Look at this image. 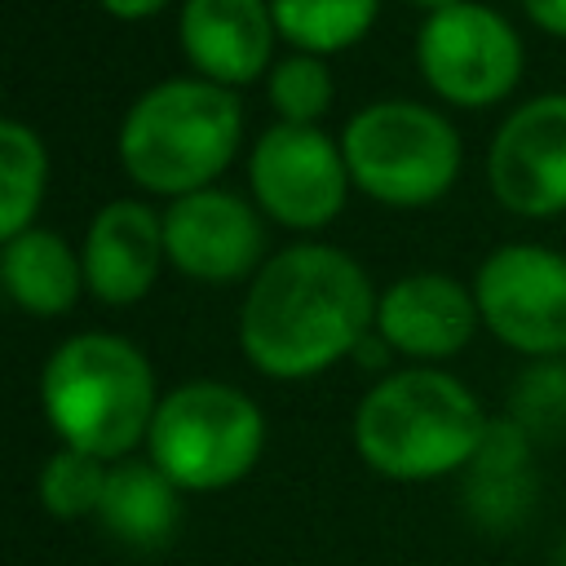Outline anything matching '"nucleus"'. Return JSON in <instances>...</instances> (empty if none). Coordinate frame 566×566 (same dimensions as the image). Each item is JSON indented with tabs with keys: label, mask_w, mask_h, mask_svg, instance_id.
<instances>
[{
	"label": "nucleus",
	"mask_w": 566,
	"mask_h": 566,
	"mask_svg": "<svg viewBox=\"0 0 566 566\" xmlns=\"http://www.w3.org/2000/svg\"><path fill=\"white\" fill-rule=\"evenodd\" d=\"M274 13L265 0H186L181 49L212 84H248L270 66Z\"/></svg>",
	"instance_id": "nucleus-14"
},
{
	"label": "nucleus",
	"mask_w": 566,
	"mask_h": 566,
	"mask_svg": "<svg viewBox=\"0 0 566 566\" xmlns=\"http://www.w3.org/2000/svg\"><path fill=\"white\" fill-rule=\"evenodd\" d=\"M411 4H424V9L438 13V9H451V4H460V0H411Z\"/></svg>",
	"instance_id": "nucleus-25"
},
{
	"label": "nucleus",
	"mask_w": 566,
	"mask_h": 566,
	"mask_svg": "<svg viewBox=\"0 0 566 566\" xmlns=\"http://www.w3.org/2000/svg\"><path fill=\"white\" fill-rule=\"evenodd\" d=\"M270 13L287 44L323 57L367 35L376 22V0H270Z\"/></svg>",
	"instance_id": "nucleus-18"
},
{
	"label": "nucleus",
	"mask_w": 566,
	"mask_h": 566,
	"mask_svg": "<svg viewBox=\"0 0 566 566\" xmlns=\"http://www.w3.org/2000/svg\"><path fill=\"white\" fill-rule=\"evenodd\" d=\"M239 97L212 80H164L133 102L119 128L124 172L159 195H195L234 159Z\"/></svg>",
	"instance_id": "nucleus-4"
},
{
	"label": "nucleus",
	"mask_w": 566,
	"mask_h": 566,
	"mask_svg": "<svg viewBox=\"0 0 566 566\" xmlns=\"http://www.w3.org/2000/svg\"><path fill=\"white\" fill-rule=\"evenodd\" d=\"M349 181L380 203L420 208L451 190L460 172L455 128L420 102H371L340 137Z\"/></svg>",
	"instance_id": "nucleus-6"
},
{
	"label": "nucleus",
	"mask_w": 566,
	"mask_h": 566,
	"mask_svg": "<svg viewBox=\"0 0 566 566\" xmlns=\"http://www.w3.org/2000/svg\"><path fill=\"white\" fill-rule=\"evenodd\" d=\"M495 199L517 217L566 212V93L517 106L486 155Z\"/></svg>",
	"instance_id": "nucleus-10"
},
{
	"label": "nucleus",
	"mask_w": 566,
	"mask_h": 566,
	"mask_svg": "<svg viewBox=\"0 0 566 566\" xmlns=\"http://www.w3.org/2000/svg\"><path fill=\"white\" fill-rule=\"evenodd\" d=\"M522 9L531 13L535 27H544L553 35H566V0H522Z\"/></svg>",
	"instance_id": "nucleus-23"
},
{
	"label": "nucleus",
	"mask_w": 566,
	"mask_h": 566,
	"mask_svg": "<svg viewBox=\"0 0 566 566\" xmlns=\"http://www.w3.org/2000/svg\"><path fill=\"white\" fill-rule=\"evenodd\" d=\"M93 522L133 553H159L181 526V491L155 460H119Z\"/></svg>",
	"instance_id": "nucleus-16"
},
{
	"label": "nucleus",
	"mask_w": 566,
	"mask_h": 566,
	"mask_svg": "<svg viewBox=\"0 0 566 566\" xmlns=\"http://www.w3.org/2000/svg\"><path fill=\"white\" fill-rule=\"evenodd\" d=\"M478 318V301L451 274H407L376 301V336L420 363L464 349Z\"/></svg>",
	"instance_id": "nucleus-12"
},
{
	"label": "nucleus",
	"mask_w": 566,
	"mask_h": 566,
	"mask_svg": "<svg viewBox=\"0 0 566 566\" xmlns=\"http://www.w3.org/2000/svg\"><path fill=\"white\" fill-rule=\"evenodd\" d=\"M106 478H111V464L106 460H97L88 451H75V447H62L40 469V504L57 522L97 517Z\"/></svg>",
	"instance_id": "nucleus-20"
},
{
	"label": "nucleus",
	"mask_w": 566,
	"mask_h": 566,
	"mask_svg": "<svg viewBox=\"0 0 566 566\" xmlns=\"http://www.w3.org/2000/svg\"><path fill=\"white\" fill-rule=\"evenodd\" d=\"M0 279H4V292L13 296V305H22L27 314H40V318H53L75 305V296L84 287V261H75L71 248L53 230L31 226L18 239H4Z\"/></svg>",
	"instance_id": "nucleus-17"
},
{
	"label": "nucleus",
	"mask_w": 566,
	"mask_h": 566,
	"mask_svg": "<svg viewBox=\"0 0 566 566\" xmlns=\"http://www.w3.org/2000/svg\"><path fill=\"white\" fill-rule=\"evenodd\" d=\"M146 447L177 491H226L256 469L265 420L243 389L186 380L159 398Z\"/></svg>",
	"instance_id": "nucleus-5"
},
{
	"label": "nucleus",
	"mask_w": 566,
	"mask_h": 566,
	"mask_svg": "<svg viewBox=\"0 0 566 566\" xmlns=\"http://www.w3.org/2000/svg\"><path fill=\"white\" fill-rule=\"evenodd\" d=\"M557 566H566V535H562V544H557Z\"/></svg>",
	"instance_id": "nucleus-26"
},
{
	"label": "nucleus",
	"mask_w": 566,
	"mask_h": 566,
	"mask_svg": "<svg viewBox=\"0 0 566 566\" xmlns=\"http://www.w3.org/2000/svg\"><path fill=\"white\" fill-rule=\"evenodd\" d=\"M509 420H517L531 433V442L566 429V363L544 358V363L526 367L513 385Z\"/></svg>",
	"instance_id": "nucleus-21"
},
{
	"label": "nucleus",
	"mask_w": 566,
	"mask_h": 566,
	"mask_svg": "<svg viewBox=\"0 0 566 566\" xmlns=\"http://www.w3.org/2000/svg\"><path fill=\"white\" fill-rule=\"evenodd\" d=\"M270 102L283 124H314L332 102V75L318 57H287L270 71Z\"/></svg>",
	"instance_id": "nucleus-22"
},
{
	"label": "nucleus",
	"mask_w": 566,
	"mask_h": 566,
	"mask_svg": "<svg viewBox=\"0 0 566 566\" xmlns=\"http://www.w3.org/2000/svg\"><path fill=\"white\" fill-rule=\"evenodd\" d=\"M248 177L256 203L292 230L327 226L349 190L345 150L314 124H274L270 133H261Z\"/></svg>",
	"instance_id": "nucleus-9"
},
{
	"label": "nucleus",
	"mask_w": 566,
	"mask_h": 566,
	"mask_svg": "<svg viewBox=\"0 0 566 566\" xmlns=\"http://www.w3.org/2000/svg\"><path fill=\"white\" fill-rule=\"evenodd\" d=\"M164 252L199 283H234L261 261L265 230L239 195L208 186L172 199L164 212Z\"/></svg>",
	"instance_id": "nucleus-11"
},
{
	"label": "nucleus",
	"mask_w": 566,
	"mask_h": 566,
	"mask_svg": "<svg viewBox=\"0 0 566 566\" xmlns=\"http://www.w3.org/2000/svg\"><path fill=\"white\" fill-rule=\"evenodd\" d=\"M486 411L473 389L438 367H407L376 380L354 411V447L389 482H433L464 469L482 438Z\"/></svg>",
	"instance_id": "nucleus-2"
},
{
	"label": "nucleus",
	"mask_w": 566,
	"mask_h": 566,
	"mask_svg": "<svg viewBox=\"0 0 566 566\" xmlns=\"http://www.w3.org/2000/svg\"><path fill=\"white\" fill-rule=\"evenodd\" d=\"M106 13H115V18H150V13H159L168 0H97Z\"/></svg>",
	"instance_id": "nucleus-24"
},
{
	"label": "nucleus",
	"mask_w": 566,
	"mask_h": 566,
	"mask_svg": "<svg viewBox=\"0 0 566 566\" xmlns=\"http://www.w3.org/2000/svg\"><path fill=\"white\" fill-rule=\"evenodd\" d=\"M473 301L482 323L509 349L531 358L566 354V256L562 252H548L535 243L495 248L473 279Z\"/></svg>",
	"instance_id": "nucleus-7"
},
{
	"label": "nucleus",
	"mask_w": 566,
	"mask_h": 566,
	"mask_svg": "<svg viewBox=\"0 0 566 566\" xmlns=\"http://www.w3.org/2000/svg\"><path fill=\"white\" fill-rule=\"evenodd\" d=\"M535 509L531 433L517 420H491L478 455L464 464V513L491 535H509Z\"/></svg>",
	"instance_id": "nucleus-15"
},
{
	"label": "nucleus",
	"mask_w": 566,
	"mask_h": 566,
	"mask_svg": "<svg viewBox=\"0 0 566 566\" xmlns=\"http://www.w3.org/2000/svg\"><path fill=\"white\" fill-rule=\"evenodd\" d=\"M429 88L455 106H491L513 93L522 75L517 31L486 4H451L424 18L416 40Z\"/></svg>",
	"instance_id": "nucleus-8"
},
{
	"label": "nucleus",
	"mask_w": 566,
	"mask_h": 566,
	"mask_svg": "<svg viewBox=\"0 0 566 566\" xmlns=\"http://www.w3.org/2000/svg\"><path fill=\"white\" fill-rule=\"evenodd\" d=\"M376 323V296L354 256L323 243L283 248L261 265L239 310V345L261 376L305 380L354 354Z\"/></svg>",
	"instance_id": "nucleus-1"
},
{
	"label": "nucleus",
	"mask_w": 566,
	"mask_h": 566,
	"mask_svg": "<svg viewBox=\"0 0 566 566\" xmlns=\"http://www.w3.org/2000/svg\"><path fill=\"white\" fill-rule=\"evenodd\" d=\"M44 172H49V159L40 137L27 124L4 119L0 124V234L4 239H18L22 230H31V217L44 195Z\"/></svg>",
	"instance_id": "nucleus-19"
},
{
	"label": "nucleus",
	"mask_w": 566,
	"mask_h": 566,
	"mask_svg": "<svg viewBox=\"0 0 566 566\" xmlns=\"http://www.w3.org/2000/svg\"><path fill=\"white\" fill-rule=\"evenodd\" d=\"M40 402L62 447L106 464L128 460L155 420V371L146 354L111 332H80L53 349L40 376Z\"/></svg>",
	"instance_id": "nucleus-3"
},
{
	"label": "nucleus",
	"mask_w": 566,
	"mask_h": 566,
	"mask_svg": "<svg viewBox=\"0 0 566 566\" xmlns=\"http://www.w3.org/2000/svg\"><path fill=\"white\" fill-rule=\"evenodd\" d=\"M164 252V217L137 199L106 203L84 239V283L106 305H133L150 292Z\"/></svg>",
	"instance_id": "nucleus-13"
}]
</instances>
